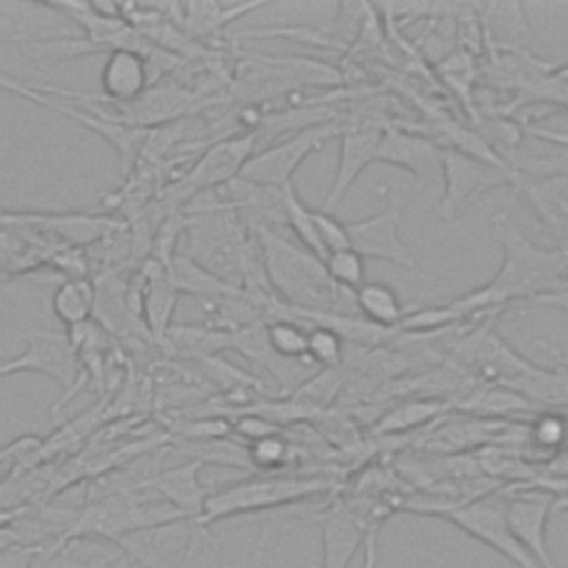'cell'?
I'll return each mask as SVG.
<instances>
[{"label": "cell", "instance_id": "cell-18", "mask_svg": "<svg viewBox=\"0 0 568 568\" xmlns=\"http://www.w3.org/2000/svg\"><path fill=\"white\" fill-rule=\"evenodd\" d=\"M375 524V521H373ZM368 524L346 506L333 508L320 521L322 564L320 568H348L362 550Z\"/></svg>", "mask_w": 568, "mask_h": 568}, {"label": "cell", "instance_id": "cell-31", "mask_svg": "<svg viewBox=\"0 0 568 568\" xmlns=\"http://www.w3.org/2000/svg\"><path fill=\"white\" fill-rule=\"evenodd\" d=\"M306 359L322 368H337L344 359V339L324 324L306 331Z\"/></svg>", "mask_w": 568, "mask_h": 568}, {"label": "cell", "instance_id": "cell-12", "mask_svg": "<svg viewBox=\"0 0 568 568\" xmlns=\"http://www.w3.org/2000/svg\"><path fill=\"white\" fill-rule=\"evenodd\" d=\"M399 224L402 204L393 200L368 217L346 222L348 248L359 253L364 260H382L397 268L417 271V262L399 235Z\"/></svg>", "mask_w": 568, "mask_h": 568}, {"label": "cell", "instance_id": "cell-27", "mask_svg": "<svg viewBox=\"0 0 568 568\" xmlns=\"http://www.w3.org/2000/svg\"><path fill=\"white\" fill-rule=\"evenodd\" d=\"M464 410H475L484 417H499V415H513V413H539V406L521 397L519 393L504 388V386H490L473 390L466 399L459 402Z\"/></svg>", "mask_w": 568, "mask_h": 568}, {"label": "cell", "instance_id": "cell-33", "mask_svg": "<svg viewBox=\"0 0 568 568\" xmlns=\"http://www.w3.org/2000/svg\"><path fill=\"white\" fill-rule=\"evenodd\" d=\"M246 455H248V464L251 468H257V470H275L280 466L286 464L288 455H291V448L288 444L275 433V435H268V437H262L257 442H251L246 444Z\"/></svg>", "mask_w": 568, "mask_h": 568}, {"label": "cell", "instance_id": "cell-3", "mask_svg": "<svg viewBox=\"0 0 568 568\" xmlns=\"http://www.w3.org/2000/svg\"><path fill=\"white\" fill-rule=\"evenodd\" d=\"M326 488H328V481L320 477H293V475L246 477L217 493H209L200 519L191 526L193 537L213 544L215 539L211 537L209 526L215 521L302 501L324 493Z\"/></svg>", "mask_w": 568, "mask_h": 568}, {"label": "cell", "instance_id": "cell-21", "mask_svg": "<svg viewBox=\"0 0 568 568\" xmlns=\"http://www.w3.org/2000/svg\"><path fill=\"white\" fill-rule=\"evenodd\" d=\"M164 264L178 293H189L200 300H220V297H229L244 291L213 275L211 271L200 266L195 260H191L186 253H173Z\"/></svg>", "mask_w": 568, "mask_h": 568}, {"label": "cell", "instance_id": "cell-8", "mask_svg": "<svg viewBox=\"0 0 568 568\" xmlns=\"http://www.w3.org/2000/svg\"><path fill=\"white\" fill-rule=\"evenodd\" d=\"M386 124L375 118L355 115L348 120H339V153H337V169L333 175V184L326 191V197L320 206L324 213H335V209L346 200L348 191L366 171L377 155V146L382 140Z\"/></svg>", "mask_w": 568, "mask_h": 568}, {"label": "cell", "instance_id": "cell-43", "mask_svg": "<svg viewBox=\"0 0 568 568\" xmlns=\"http://www.w3.org/2000/svg\"><path fill=\"white\" fill-rule=\"evenodd\" d=\"M222 568H233V566H222Z\"/></svg>", "mask_w": 568, "mask_h": 568}, {"label": "cell", "instance_id": "cell-35", "mask_svg": "<svg viewBox=\"0 0 568 568\" xmlns=\"http://www.w3.org/2000/svg\"><path fill=\"white\" fill-rule=\"evenodd\" d=\"M315 215V226L322 240V246L328 253L333 251H342L348 248V237H346V222L337 220L333 213H324L320 209H313Z\"/></svg>", "mask_w": 568, "mask_h": 568}, {"label": "cell", "instance_id": "cell-29", "mask_svg": "<svg viewBox=\"0 0 568 568\" xmlns=\"http://www.w3.org/2000/svg\"><path fill=\"white\" fill-rule=\"evenodd\" d=\"M266 331V342L271 351L284 359V362H295V364H306V331L293 320V317H282L264 324Z\"/></svg>", "mask_w": 568, "mask_h": 568}, {"label": "cell", "instance_id": "cell-42", "mask_svg": "<svg viewBox=\"0 0 568 568\" xmlns=\"http://www.w3.org/2000/svg\"><path fill=\"white\" fill-rule=\"evenodd\" d=\"M566 280H568V253H566Z\"/></svg>", "mask_w": 568, "mask_h": 568}, {"label": "cell", "instance_id": "cell-1", "mask_svg": "<svg viewBox=\"0 0 568 568\" xmlns=\"http://www.w3.org/2000/svg\"><path fill=\"white\" fill-rule=\"evenodd\" d=\"M493 233L501 246L499 271L481 286L442 304L428 308H413L402 331H437L450 322L493 311L510 302H532L559 288L566 282V253L568 244L541 246L532 242L508 215L493 220Z\"/></svg>", "mask_w": 568, "mask_h": 568}, {"label": "cell", "instance_id": "cell-39", "mask_svg": "<svg viewBox=\"0 0 568 568\" xmlns=\"http://www.w3.org/2000/svg\"><path fill=\"white\" fill-rule=\"evenodd\" d=\"M377 532H379V524H368L366 528V537L362 544L364 557H362V568H377Z\"/></svg>", "mask_w": 568, "mask_h": 568}, {"label": "cell", "instance_id": "cell-4", "mask_svg": "<svg viewBox=\"0 0 568 568\" xmlns=\"http://www.w3.org/2000/svg\"><path fill=\"white\" fill-rule=\"evenodd\" d=\"M528 184L526 175L510 169L506 162H490L484 158H475L470 153L457 151L453 146H442V204L439 215L444 220H453L457 211L495 189H519Z\"/></svg>", "mask_w": 568, "mask_h": 568}, {"label": "cell", "instance_id": "cell-10", "mask_svg": "<svg viewBox=\"0 0 568 568\" xmlns=\"http://www.w3.org/2000/svg\"><path fill=\"white\" fill-rule=\"evenodd\" d=\"M155 82L153 71L149 67V58L135 49H111L102 73L100 89L102 95H91L82 91H67L49 84H31L38 93H55L64 100H84V102H106V104H126L140 98Z\"/></svg>", "mask_w": 568, "mask_h": 568}, {"label": "cell", "instance_id": "cell-25", "mask_svg": "<svg viewBox=\"0 0 568 568\" xmlns=\"http://www.w3.org/2000/svg\"><path fill=\"white\" fill-rule=\"evenodd\" d=\"M444 410H446V402L435 399V397L408 399V402H402V404L393 406L390 410H386L379 417V422L375 426V433H382V435L406 433L410 428H417V426H424V424L433 422Z\"/></svg>", "mask_w": 568, "mask_h": 568}, {"label": "cell", "instance_id": "cell-2", "mask_svg": "<svg viewBox=\"0 0 568 568\" xmlns=\"http://www.w3.org/2000/svg\"><path fill=\"white\" fill-rule=\"evenodd\" d=\"M260 244L264 273L273 293L295 311L335 313L344 291L335 286L324 268V262L306 251L302 244H293L280 231L260 226L253 229Z\"/></svg>", "mask_w": 568, "mask_h": 568}, {"label": "cell", "instance_id": "cell-9", "mask_svg": "<svg viewBox=\"0 0 568 568\" xmlns=\"http://www.w3.org/2000/svg\"><path fill=\"white\" fill-rule=\"evenodd\" d=\"M197 104H200L197 93L189 91L186 87L151 84L133 102L109 104L113 111H102L100 106H95L91 102H87L82 106H89L91 113H95V115H100L109 122L124 124V126L140 129V131H149L153 126H166V124H173V122L191 115L193 111L200 109Z\"/></svg>", "mask_w": 568, "mask_h": 568}, {"label": "cell", "instance_id": "cell-5", "mask_svg": "<svg viewBox=\"0 0 568 568\" xmlns=\"http://www.w3.org/2000/svg\"><path fill=\"white\" fill-rule=\"evenodd\" d=\"M255 144H257L255 131L229 135L224 140L213 142L180 175V180L166 189L169 200L175 206H184L189 200L202 193H211L226 186L231 180L240 175L246 160L255 153Z\"/></svg>", "mask_w": 568, "mask_h": 568}, {"label": "cell", "instance_id": "cell-44", "mask_svg": "<svg viewBox=\"0 0 568 568\" xmlns=\"http://www.w3.org/2000/svg\"><path fill=\"white\" fill-rule=\"evenodd\" d=\"M0 311H2V304H0Z\"/></svg>", "mask_w": 568, "mask_h": 568}, {"label": "cell", "instance_id": "cell-6", "mask_svg": "<svg viewBox=\"0 0 568 568\" xmlns=\"http://www.w3.org/2000/svg\"><path fill=\"white\" fill-rule=\"evenodd\" d=\"M428 517H439L455 528L464 530L479 544L493 548L504 559H508L515 568H539L532 557L521 548L515 539L508 521H506V501H495L490 497H477L464 504H444L435 506Z\"/></svg>", "mask_w": 568, "mask_h": 568}, {"label": "cell", "instance_id": "cell-13", "mask_svg": "<svg viewBox=\"0 0 568 568\" xmlns=\"http://www.w3.org/2000/svg\"><path fill=\"white\" fill-rule=\"evenodd\" d=\"M0 89L2 91H9V93H16V95H22L40 106H47L64 118H71L75 122H80L82 126L91 129L93 133H98L102 140H106L113 151L118 153L122 166H129L133 162V158L138 155V151L144 146L146 138H149V131H140V129H131V126H124V124H115V122H109L91 111H84L80 104H67V102H58V100H51L42 93H38L31 84L27 82H18L9 75H2L0 73Z\"/></svg>", "mask_w": 568, "mask_h": 568}, {"label": "cell", "instance_id": "cell-41", "mask_svg": "<svg viewBox=\"0 0 568 568\" xmlns=\"http://www.w3.org/2000/svg\"><path fill=\"white\" fill-rule=\"evenodd\" d=\"M555 510H568V499L557 497V499H555Z\"/></svg>", "mask_w": 568, "mask_h": 568}, {"label": "cell", "instance_id": "cell-28", "mask_svg": "<svg viewBox=\"0 0 568 568\" xmlns=\"http://www.w3.org/2000/svg\"><path fill=\"white\" fill-rule=\"evenodd\" d=\"M164 344H171L175 351L204 359V357H215L222 351H231V333L211 328L206 324L171 326Z\"/></svg>", "mask_w": 568, "mask_h": 568}, {"label": "cell", "instance_id": "cell-22", "mask_svg": "<svg viewBox=\"0 0 568 568\" xmlns=\"http://www.w3.org/2000/svg\"><path fill=\"white\" fill-rule=\"evenodd\" d=\"M355 311L364 317V322L393 331L399 328L404 317L413 311V306H404L395 288L386 282H364L353 291Z\"/></svg>", "mask_w": 568, "mask_h": 568}, {"label": "cell", "instance_id": "cell-26", "mask_svg": "<svg viewBox=\"0 0 568 568\" xmlns=\"http://www.w3.org/2000/svg\"><path fill=\"white\" fill-rule=\"evenodd\" d=\"M282 209H284V226H288L297 235L300 244L306 251H311L315 257H320L324 262L326 251L322 246V240H320V233L315 226L313 209L300 197V193L295 191L293 184H286L282 189Z\"/></svg>", "mask_w": 568, "mask_h": 568}, {"label": "cell", "instance_id": "cell-23", "mask_svg": "<svg viewBox=\"0 0 568 568\" xmlns=\"http://www.w3.org/2000/svg\"><path fill=\"white\" fill-rule=\"evenodd\" d=\"M504 388H510L532 402L535 406H568V368L555 366L544 368L532 362V366L506 384Z\"/></svg>", "mask_w": 568, "mask_h": 568}, {"label": "cell", "instance_id": "cell-15", "mask_svg": "<svg viewBox=\"0 0 568 568\" xmlns=\"http://www.w3.org/2000/svg\"><path fill=\"white\" fill-rule=\"evenodd\" d=\"M13 375L16 373H40L55 379L62 388H73L80 364L78 351L69 333L38 331L31 335L22 353L9 359Z\"/></svg>", "mask_w": 568, "mask_h": 568}, {"label": "cell", "instance_id": "cell-34", "mask_svg": "<svg viewBox=\"0 0 568 568\" xmlns=\"http://www.w3.org/2000/svg\"><path fill=\"white\" fill-rule=\"evenodd\" d=\"M339 386L342 377L337 375V368H322L297 388V402L306 406H324L337 395Z\"/></svg>", "mask_w": 568, "mask_h": 568}, {"label": "cell", "instance_id": "cell-17", "mask_svg": "<svg viewBox=\"0 0 568 568\" xmlns=\"http://www.w3.org/2000/svg\"><path fill=\"white\" fill-rule=\"evenodd\" d=\"M60 251L0 209V280L40 268Z\"/></svg>", "mask_w": 568, "mask_h": 568}, {"label": "cell", "instance_id": "cell-30", "mask_svg": "<svg viewBox=\"0 0 568 568\" xmlns=\"http://www.w3.org/2000/svg\"><path fill=\"white\" fill-rule=\"evenodd\" d=\"M324 268L328 280L344 288V291H355L359 288L366 280V262L359 253H355L353 248H342V251H333L324 257Z\"/></svg>", "mask_w": 568, "mask_h": 568}, {"label": "cell", "instance_id": "cell-36", "mask_svg": "<svg viewBox=\"0 0 568 568\" xmlns=\"http://www.w3.org/2000/svg\"><path fill=\"white\" fill-rule=\"evenodd\" d=\"M231 433H237L246 444L251 442H257L262 437H268V435H275L277 428H275V422L264 417L262 413L257 410H244L233 424H231Z\"/></svg>", "mask_w": 568, "mask_h": 568}, {"label": "cell", "instance_id": "cell-24", "mask_svg": "<svg viewBox=\"0 0 568 568\" xmlns=\"http://www.w3.org/2000/svg\"><path fill=\"white\" fill-rule=\"evenodd\" d=\"M51 311L67 328L87 324L95 311V284L89 277H64L51 295Z\"/></svg>", "mask_w": 568, "mask_h": 568}, {"label": "cell", "instance_id": "cell-32", "mask_svg": "<svg viewBox=\"0 0 568 568\" xmlns=\"http://www.w3.org/2000/svg\"><path fill=\"white\" fill-rule=\"evenodd\" d=\"M530 442L550 455L568 444V419L555 410H539L530 424ZM548 455V457H550Z\"/></svg>", "mask_w": 568, "mask_h": 568}, {"label": "cell", "instance_id": "cell-40", "mask_svg": "<svg viewBox=\"0 0 568 568\" xmlns=\"http://www.w3.org/2000/svg\"><path fill=\"white\" fill-rule=\"evenodd\" d=\"M9 375H13V371H11L9 359H4V362H0V377H9Z\"/></svg>", "mask_w": 568, "mask_h": 568}, {"label": "cell", "instance_id": "cell-7", "mask_svg": "<svg viewBox=\"0 0 568 568\" xmlns=\"http://www.w3.org/2000/svg\"><path fill=\"white\" fill-rule=\"evenodd\" d=\"M337 133L339 118L297 129L288 138L255 151L240 171V178L253 184L284 189L286 184H293V173L300 169V164L308 155L317 153L328 140L337 138Z\"/></svg>", "mask_w": 568, "mask_h": 568}, {"label": "cell", "instance_id": "cell-38", "mask_svg": "<svg viewBox=\"0 0 568 568\" xmlns=\"http://www.w3.org/2000/svg\"><path fill=\"white\" fill-rule=\"evenodd\" d=\"M544 479H564L568 481V448L557 450L546 459Z\"/></svg>", "mask_w": 568, "mask_h": 568}, {"label": "cell", "instance_id": "cell-19", "mask_svg": "<svg viewBox=\"0 0 568 568\" xmlns=\"http://www.w3.org/2000/svg\"><path fill=\"white\" fill-rule=\"evenodd\" d=\"M180 293L175 291L166 264L162 260H155L151 264V271L146 273V284L142 291V302L140 311L146 322V328L153 339L166 342V335L171 331V320L173 311L178 306Z\"/></svg>", "mask_w": 568, "mask_h": 568}, {"label": "cell", "instance_id": "cell-20", "mask_svg": "<svg viewBox=\"0 0 568 568\" xmlns=\"http://www.w3.org/2000/svg\"><path fill=\"white\" fill-rule=\"evenodd\" d=\"M264 7V2H251V4H235V7H222L220 2H186V4H171V9L178 13L171 22L180 24V29L189 38H209L220 33L231 20Z\"/></svg>", "mask_w": 568, "mask_h": 568}, {"label": "cell", "instance_id": "cell-37", "mask_svg": "<svg viewBox=\"0 0 568 568\" xmlns=\"http://www.w3.org/2000/svg\"><path fill=\"white\" fill-rule=\"evenodd\" d=\"M528 304L530 306H544V308H557L561 313H568V280L559 288H555L546 295H539Z\"/></svg>", "mask_w": 568, "mask_h": 568}, {"label": "cell", "instance_id": "cell-11", "mask_svg": "<svg viewBox=\"0 0 568 568\" xmlns=\"http://www.w3.org/2000/svg\"><path fill=\"white\" fill-rule=\"evenodd\" d=\"M555 495L532 484H517L506 499V521L539 568H559L546 539L550 513H555Z\"/></svg>", "mask_w": 568, "mask_h": 568}, {"label": "cell", "instance_id": "cell-16", "mask_svg": "<svg viewBox=\"0 0 568 568\" xmlns=\"http://www.w3.org/2000/svg\"><path fill=\"white\" fill-rule=\"evenodd\" d=\"M202 468H204V462L189 459L180 466L166 468L158 475H151V477L138 481L133 488L149 490V493L162 497L193 526L200 519L204 501L209 497V488L200 481Z\"/></svg>", "mask_w": 568, "mask_h": 568}, {"label": "cell", "instance_id": "cell-14", "mask_svg": "<svg viewBox=\"0 0 568 568\" xmlns=\"http://www.w3.org/2000/svg\"><path fill=\"white\" fill-rule=\"evenodd\" d=\"M375 162L399 166L424 186L442 184V144L408 129L386 124Z\"/></svg>", "mask_w": 568, "mask_h": 568}]
</instances>
